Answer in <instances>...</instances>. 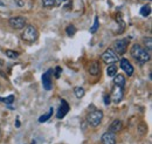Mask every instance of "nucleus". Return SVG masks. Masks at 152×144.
<instances>
[{
    "mask_svg": "<svg viewBox=\"0 0 152 144\" xmlns=\"http://www.w3.org/2000/svg\"><path fill=\"white\" fill-rule=\"evenodd\" d=\"M138 131H139L140 135L146 134V131H148V126H146V124H145V123H140L139 126H138Z\"/></svg>",
    "mask_w": 152,
    "mask_h": 144,
    "instance_id": "393cba45",
    "label": "nucleus"
},
{
    "mask_svg": "<svg viewBox=\"0 0 152 144\" xmlns=\"http://www.w3.org/2000/svg\"><path fill=\"white\" fill-rule=\"evenodd\" d=\"M42 6L43 7H53V6H56V1L55 0H42Z\"/></svg>",
    "mask_w": 152,
    "mask_h": 144,
    "instance_id": "b1692460",
    "label": "nucleus"
},
{
    "mask_svg": "<svg viewBox=\"0 0 152 144\" xmlns=\"http://www.w3.org/2000/svg\"><path fill=\"white\" fill-rule=\"evenodd\" d=\"M0 135H1V131H0Z\"/></svg>",
    "mask_w": 152,
    "mask_h": 144,
    "instance_id": "2f4dec72",
    "label": "nucleus"
},
{
    "mask_svg": "<svg viewBox=\"0 0 152 144\" xmlns=\"http://www.w3.org/2000/svg\"><path fill=\"white\" fill-rule=\"evenodd\" d=\"M0 102H4L6 104H11L14 102V95H10L7 97H0Z\"/></svg>",
    "mask_w": 152,
    "mask_h": 144,
    "instance_id": "412c9836",
    "label": "nucleus"
},
{
    "mask_svg": "<svg viewBox=\"0 0 152 144\" xmlns=\"http://www.w3.org/2000/svg\"><path fill=\"white\" fill-rule=\"evenodd\" d=\"M125 82H126V80H125V76L124 75H122V74H116L114 76V83L116 87H119V88H124V86H125Z\"/></svg>",
    "mask_w": 152,
    "mask_h": 144,
    "instance_id": "f8f14e48",
    "label": "nucleus"
},
{
    "mask_svg": "<svg viewBox=\"0 0 152 144\" xmlns=\"http://www.w3.org/2000/svg\"><path fill=\"white\" fill-rule=\"evenodd\" d=\"M0 88H1V84H0Z\"/></svg>",
    "mask_w": 152,
    "mask_h": 144,
    "instance_id": "7c9ffc66",
    "label": "nucleus"
},
{
    "mask_svg": "<svg viewBox=\"0 0 152 144\" xmlns=\"http://www.w3.org/2000/svg\"><path fill=\"white\" fill-rule=\"evenodd\" d=\"M101 142L102 144H116L117 140H116V134L111 132V131H107L102 135V138H101Z\"/></svg>",
    "mask_w": 152,
    "mask_h": 144,
    "instance_id": "6e6552de",
    "label": "nucleus"
},
{
    "mask_svg": "<svg viewBox=\"0 0 152 144\" xmlns=\"http://www.w3.org/2000/svg\"><path fill=\"white\" fill-rule=\"evenodd\" d=\"M69 111V104L67 103V101L64 100H61V104H60V108L57 110V114H56V117L58 120L63 118Z\"/></svg>",
    "mask_w": 152,
    "mask_h": 144,
    "instance_id": "1a4fd4ad",
    "label": "nucleus"
},
{
    "mask_svg": "<svg viewBox=\"0 0 152 144\" xmlns=\"http://www.w3.org/2000/svg\"><path fill=\"white\" fill-rule=\"evenodd\" d=\"M14 1H15V4H17L18 7H23L25 6V1L23 0H14Z\"/></svg>",
    "mask_w": 152,
    "mask_h": 144,
    "instance_id": "cd10ccee",
    "label": "nucleus"
},
{
    "mask_svg": "<svg viewBox=\"0 0 152 144\" xmlns=\"http://www.w3.org/2000/svg\"><path fill=\"white\" fill-rule=\"evenodd\" d=\"M122 128H123L122 121H121V120H115L114 122L110 124V126H109V131H111V132H114V134H117L118 131L122 130Z\"/></svg>",
    "mask_w": 152,
    "mask_h": 144,
    "instance_id": "4468645a",
    "label": "nucleus"
},
{
    "mask_svg": "<svg viewBox=\"0 0 152 144\" xmlns=\"http://www.w3.org/2000/svg\"><path fill=\"white\" fill-rule=\"evenodd\" d=\"M53 112H54V110L53 108H49V111L47 112V114H45V115H42L40 118H39V122L40 123H43V122H47L52 116H53Z\"/></svg>",
    "mask_w": 152,
    "mask_h": 144,
    "instance_id": "2eb2a0df",
    "label": "nucleus"
},
{
    "mask_svg": "<svg viewBox=\"0 0 152 144\" xmlns=\"http://www.w3.org/2000/svg\"><path fill=\"white\" fill-rule=\"evenodd\" d=\"M143 41H144V45H145V47H146L145 49H146V51L150 53V52H151V49H152V42H151L152 39H151V36L144 37V39H143Z\"/></svg>",
    "mask_w": 152,
    "mask_h": 144,
    "instance_id": "a211bd4d",
    "label": "nucleus"
},
{
    "mask_svg": "<svg viewBox=\"0 0 152 144\" xmlns=\"http://www.w3.org/2000/svg\"><path fill=\"white\" fill-rule=\"evenodd\" d=\"M15 126H17V128H20V121H19V118L17 120V122H15Z\"/></svg>",
    "mask_w": 152,
    "mask_h": 144,
    "instance_id": "c85d7f7f",
    "label": "nucleus"
},
{
    "mask_svg": "<svg viewBox=\"0 0 152 144\" xmlns=\"http://www.w3.org/2000/svg\"><path fill=\"white\" fill-rule=\"evenodd\" d=\"M26 19L23 17H12L8 20V25L13 29H22L26 27Z\"/></svg>",
    "mask_w": 152,
    "mask_h": 144,
    "instance_id": "423d86ee",
    "label": "nucleus"
},
{
    "mask_svg": "<svg viewBox=\"0 0 152 144\" xmlns=\"http://www.w3.org/2000/svg\"><path fill=\"white\" fill-rule=\"evenodd\" d=\"M110 97H111V100L114 101L115 103H119L122 101V98H123V89L115 86L114 90H113V94L110 95Z\"/></svg>",
    "mask_w": 152,
    "mask_h": 144,
    "instance_id": "9b49d317",
    "label": "nucleus"
},
{
    "mask_svg": "<svg viewBox=\"0 0 152 144\" xmlns=\"http://www.w3.org/2000/svg\"><path fill=\"white\" fill-rule=\"evenodd\" d=\"M111 103V97L110 95H104V104L105 106H109Z\"/></svg>",
    "mask_w": 152,
    "mask_h": 144,
    "instance_id": "bb28decb",
    "label": "nucleus"
},
{
    "mask_svg": "<svg viewBox=\"0 0 152 144\" xmlns=\"http://www.w3.org/2000/svg\"><path fill=\"white\" fill-rule=\"evenodd\" d=\"M128 46H129V39H119V40H116L114 42L115 53L117 55L125 54L126 53V49H128Z\"/></svg>",
    "mask_w": 152,
    "mask_h": 144,
    "instance_id": "20e7f679",
    "label": "nucleus"
},
{
    "mask_svg": "<svg viewBox=\"0 0 152 144\" xmlns=\"http://www.w3.org/2000/svg\"><path fill=\"white\" fill-rule=\"evenodd\" d=\"M98 26H99V24H98V17H95V19H94V24H93V26L90 27V33H91V34H94V33L97 32Z\"/></svg>",
    "mask_w": 152,
    "mask_h": 144,
    "instance_id": "4be33fe9",
    "label": "nucleus"
},
{
    "mask_svg": "<svg viewBox=\"0 0 152 144\" xmlns=\"http://www.w3.org/2000/svg\"><path fill=\"white\" fill-rule=\"evenodd\" d=\"M140 14H142V17H149V15L151 14V7H150L149 5L143 6V7L140 8Z\"/></svg>",
    "mask_w": 152,
    "mask_h": 144,
    "instance_id": "f3484780",
    "label": "nucleus"
},
{
    "mask_svg": "<svg viewBox=\"0 0 152 144\" xmlns=\"http://www.w3.org/2000/svg\"><path fill=\"white\" fill-rule=\"evenodd\" d=\"M102 61L108 63V65H115L118 62V55L115 53L113 49L108 48L103 54H102Z\"/></svg>",
    "mask_w": 152,
    "mask_h": 144,
    "instance_id": "39448f33",
    "label": "nucleus"
},
{
    "mask_svg": "<svg viewBox=\"0 0 152 144\" xmlns=\"http://www.w3.org/2000/svg\"><path fill=\"white\" fill-rule=\"evenodd\" d=\"M101 72V65L98 61H94L90 66H89V74L93 76H97Z\"/></svg>",
    "mask_w": 152,
    "mask_h": 144,
    "instance_id": "ddd939ff",
    "label": "nucleus"
},
{
    "mask_svg": "<svg viewBox=\"0 0 152 144\" xmlns=\"http://www.w3.org/2000/svg\"><path fill=\"white\" fill-rule=\"evenodd\" d=\"M0 6H5V5H4V2H1V1H0Z\"/></svg>",
    "mask_w": 152,
    "mask_h": 144,
    "instance_id": "c756f323",
    "label": "nucleus"
},
{
    "mask_svg": "<svg viewBox=\"0 0 152 144\" xmlns=\"http://www.w3.org/2000/svg\"><path fill=\"white\" fill-rule=\"evenodd\" d=\"M5 54L7 57H10V59H17L18 56H19V53L18 52H14V51H11V49H7L6 52H5Z\"/></svg>",
    "mask_w": 152,
    "mask_h": 144,
    "instance_id": "5701e85b",
    "label": "nucleus"
},
{
    "mask_svg": "<svg viewBox=\"0 0 152 144\" xmlns=\"http://www.w3.org/2000/svg\"><path fill=\"white\" fill-rule=\"evenodd\" d=\"M38 36H39L38 29L33 25H27L23 28L22 33H21V39L25 40L26 42H34V41H37Z\"/></svg>",
    "mask_w": 152,
    "mask_h": 144,
    "instance_id": "f03ea898",
    "label": "nucleus"
},
{
    "mask_svg": "<svg viewBox=\"0 0 152 144\" xmlns=\"http://www.w3.org/2000/svg\"><path fill=\"white\" fill-rule=\"evenodd\" d=\"M130 54L139 65H145L146 62L150 61V53L138 43H134L131 47Z\"/></svg>",
    "mask_w": 152,
    "mask_h": 144,
    "instance_id": "f257e3e1",
    "label": "nucleus"
},
{
    "mask_svg": "<svg viewBox=\"0 0 152 144\" xmlns=\"http://www.w3.org/2000/svg\"><path fill=\"white\" fill-rule=\"evenodd\" d=\"M119 63H121V68L126 73L128 76H131V75H132L134 69H133V66L130 63L129 60H126V59H122V60L119 61Z\"/></svg>",
    "mask_w": 152,
    "mask_h": 144,
    "instance_id": "9d476101",
    "label": "nucleus"
},
{
    "mask_svg": "<svg viewBox=\"0 0 152 144\" xmlns=\"http://www.w3.org/2000/svg\"><path fill=\"white\" fill-rule=\"evenodd\" d=\"M53 73H54V76H55L56 79H58V77H60V75H61V73H62V68L57 66L56 68L53 71Z\"/></svg>",
    "mask_w": 152,
    "mask_h": 144,
    "instance_id": "a878e982",
    "label": "nucleus"
},
{
    "mask_svg": "<svg viewBox=\"0 0 152 144\" xmlns=\"http://www.w3.org/2000/svg\"><path fill=\"white\" fill-rule=\"evenodd\" d=\"M102 120H103V111H102V110H98V109L93 110V111L89 112L88 116H87V122H88V124L90 126H93V128H96V126H99L101 122H102Z\"/></svg>",
    "mask_w": 152,
    "mask_h": 144,
    "instance_id": "7ed1b4c3",
    "label": "nucleus"
},
{
    "mask_svg": "<svg viewBox=\"0 0 152 144\" xmlns=\"http://www.w3.org/2000/svg\"><path fill=\"white\" fill-rule=\"evenodd\" d=\"M52 75H53V69H48L47 72L42 75V84H43V88L46 90H50L52 89Z\"/></svg>",
    "mask_w": 152,
    "mask_h": 144,
    "instance_id": "0eeeda50",
    "label": "nucleus"
},
{
    "mask_svg": "<svg viewBox=\"0 0 152 144\" xmlns=\"http://www.w3.org/2000/svg\"><path fill=\"white\" fill-rule=\"evenodd\" d=\"M74 93H75V96L77 98H82L86 94V90L83 89L82 87H75L74 88Z\"/></svg>",
    "mask_w": 152,
    "mask_h": 144,
    "instance_id": "6ab92c4d",
    "label": "nucleus"
},
{
    "mask_svg": "<svg viewBox=\"0 0 152 144\" xmlns=\"http://www.w3.org/2000/svg\"><path fill=\"white\" fill-rule=\"evenodd\" d=\"M107 74L109 77H114L117 74V67L115 65H109V67L107 68Z\"/></svg>",
    "mask_w": 152,
    "mask_h": 144,
    "instance_id": "dca6fc26",
    "label": "nucleus"
},
{
    "mask_svg": "<svg viewBox=\"0 0 152 144\" xmlns=\"http://www.w3.org/2000/svg\"><path fill=\"white\" fill-rule=\"evenodd\" d=\"M66 33L68 36H74L76 33V27L74 25H69L67 28H66Z\"/></svg>",
    "mask_w": 152,
    "mask_h": 144,
    "instance_id": "aec40b11",
    "label": "nucleus"
}]
</instances>
